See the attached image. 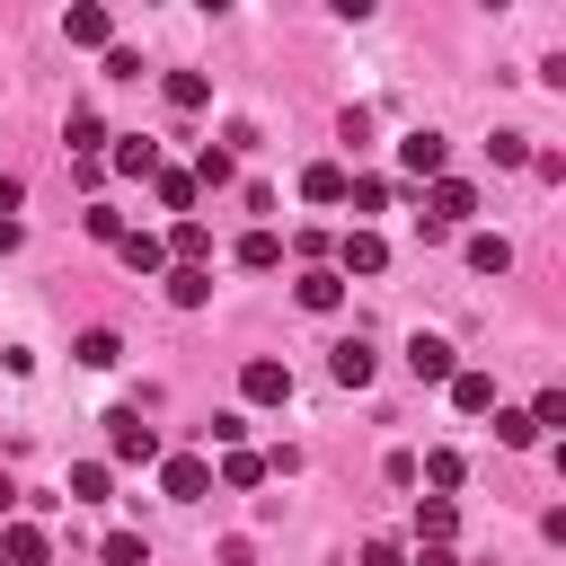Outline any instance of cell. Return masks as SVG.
I'll use <instances>...</instances> for the list:
<instances>
[{
  "instance_id": "ac0fdd59",
  "label": "cell",
  "mask_w": 566,
  "mask_h": 566,
  "mask_svg": "<svg viewBox=\"0 0 566 566\" xmlns=\"http://www.w3.org/2000/svg\"><path fill=\"white\" fill-rule=\"evenodd\" d=\"M115 256H124L133 274H168V248H159V230H124V239H115Z\"/></svg>"
},
{
  "instance_id": "d590c367",
  "label": "cell",
  "mask_w": 566,
  "mask_h": 566,
  "mask_svg": "<svg viewBox=\"0 0 566 566\" xmlns=\"http://www.w3.org/2000/svg\"><path fill=\"white\" fill-rule=\"evenodd\" d=\"M106 80H142V53L133 44H106Z\"/></svg>"
},
{
  "instance_id": "4dcf8cb0",
  "label": "cell",
  "mask_w": 566,
  "mask_h": 566,
  "mask_svg": "<svg viewBox=\"0 0 566 566\" xmlns=\"http://www.w3.org/2000/svg\"><path fill=\"white\" fill-rule=\"evenodd\" d=\"M424 478H433V486H442V495H451V486H460V478H469V460H460V451H424Z\"/></svg>"
},
{
  "instance_id": "d4e9b609",
  "label": "cell",
  "mask_w": 566,
  "mask_h": 566,
  "mask_svg": "<svg viewBox=\"0 0 566 566\" xmlns=\"http://www.w3.org/2000/svg\"><path fill=\"white\" fill-rule=\"evenodd\" d=\"M221 486H265V451H221Z\"/></svg>"
},
{
  "instance_id": "d6986e66",
  "label": "cell",
  "mask_w": 566,
  "mask_h": 566,
  "mask_svg": "<svg viewBox=\"0 0 566 566\" xmlns=\"http://www.w3.org/2000/svg\"><path fill=\"white\" fill-rule=\"evenodd\" d=\"M168 301L177 310H203L212 301V265H168Z\"/></svg>"
},
{
  "instance_id": "9a60e30c",
  "label": "cell",
  "mask_w": 566,
  "mask_h": 566,
  "mask_svg": "<svg viewBox=\"0 0 566 566\" xmlns=\"http://www.w3.org/2000/svg\"><path fill=\"white\" fill-rule=\"evenodd\" d=\"M460 256H469V274H504V265H513V239H504V230H469Z\"/></svg>"
},
{
  "instance_id": "f1b7e54d",
  "label": "cell",
  "mask_w": 566,
  "mask_h": 566,
  "mask_svg": "<svg viewBox=\"0 0 566 566\" xmlns=\"http://www.w3.org/2000/svg\"><path fill=\"white\" fill-rule=\"evenodd\" d=\"M345 203L354 212H389V177H345Z\"/></svg>"
},
{
  "instance_id": "7c38bea8",
  "label": "cell",
  "mask_w": 566,
  "mask_h": 566,
  "mask_svg": "<svg viewBox=\"0 0 566 566\" xmlns=\"http://www.w3.org/2000/svg\"><path fill=\"white\" fill-rule=\"evenodd\" d=\"M371 363H380V354H371L363 336H336V345H327V371H336V389H363V380H371Z\"/></svg>"
},
{
  "instance_id": "d6a6232c",
  "label": "cell",
  "mask_w": 566,
  "mask_h": 566,
  "mask_svg": "<svg viewBox=\"0 0 566 566\" xmlns=\"http://www.w3.org/2000/svg\"><path fill=\"white\" fill-rule=\"evenodd\" d=\"M80 230H88V239H106V248H115V239H124V212H106V203H88V212H80Z\"/></svg>"
},
{
  "instance_id": "30bf717a",
  "label": "cell",
  "mask_w": 566,
  "mask_h": 566,
  "mask_svg": "<svg viewBox=\"0 0 566 566\" xmlns=\"http://www.w3.org/2000/svg\"><path fill=\"white\" fill-rule=\"evenodd\" d=\"M292 301H301V310H318V318H327V310H336V301H345V274H336V265H301V274H292Z\"/></svg>"
},
{
  "instance_id": "9c48e42d",
  "label": "cell",
  "mask_w": 566,
  "mask_h": 566,
  "mask_svg": "<svg viewBox=\"0 0 566 566\" xmlns=\"http://www.w3.org/2000/svg\"><path fill=\"white\" fill-rule=\"evenodd\" d=\"M62 35H71L80 53H106V44H115V18H106L97 0H71V9H62Z\"/></svg>"
},
{
  "instance_id": "3957f363",
  "label": "cell",
  "mask_w": 566,
  "mask_h": 566,
  "mask_svg": "<svg viewBox=\"0 0 566 566\" xmlns=\"http://www.w3.org/2000/svg\"><path fill=\"white\" fill-rule=\"evenodd\" d=\"M159 495H177V504L212 495V460L203 451H159Z\"/></svg>"
},
{
  "instance_id": "484cf974",
  "label": "cell",
  "mask_w": 566,
  "mask_h": 566,
  "mask_svg": "<svg viewBox=\"0 0 566 566\" xmlns=\"http://www.w3.org/2000/svg\"><path fill=\"white\" fill-rule=\"evenodd\" d=\"M495 442H504V451H531V442H539V424H531L522 407H495Z\"/></svg>"
},
{
  "instance_id": "7402d4cb",
  "label": "cell",
  "mask_w": 566,
  "mask_h": 566,
  "mask_svg": "<svg viewBox=\"0 0 566 566\" xmlns=\"http://www.w3.org/2000/svg\"><path fill=\"white\" fill-rule=\"evenodd\" d=\"M62 142H71V159H97V150H106V124H97L88 106H71V124H62Z\"/></svg>"
},
{
  "instance_id": "e0dca14e",
  "label": "cell",
  "mask_w": 566,
  "mask_h": 566,
  "mask_svg": "<svg viewBox=\"0 0 566 566\" xmlns=\"http://www.w3.org/2000/svg\"><path fill=\"white\" fill-rule=\"evenodd\" d=\"M150 195H159V212H177V221L195 212V177H186V168H168V159L150 168Z\"/></svg>"
},
{
  "instance_id": "e575fe53",
  "label": "cell",
  "mask_w": 566,
  "mask_h": 566,
  "mask_svg": "<svg viewBox=\"0 0 566 566\" xmlns=\"http://www.w3.org/2000/svg\"><path fill=\"white\" fill-rule=\"evenodd\" d=\"M203 433H212V442H221V451H248V416H239V407H230V416H212V424H203Z\"/></svg>"
},
{
  "instance_id": "8fae6325",
  "label": "cell",
  "mask_w": 566,
  "mask_h": 566,
  "mask_svg": "<svg viewBox=\"0 0 566 566\" xmlns=\"http://www.w3.org/2000/svg\"><path fill=\"white\" fill-rule=\"evenodd\" d=\"M159 248H168V265H212V230H203L195 212H186V221H168V239H159Z\"/></svg>"
},
{
  "instance_id": "5b68a950",
  "label": "cell",
  "mask_w": 566,
  "mask_h": 566,
  "mask_svg": "<svg viewBox=\"0 0 566 566\" xmlns=\"http://www.w3.org/2000/svg\"><path fill=\"white\" fill-rule=\"evenodd\" d=\"M0 566H53V539H44V522L9 513V522H0Z\"/></svg>"
},
{
  "instance_id": "277c9868",
  "label": "cell",
  "mask_w": 566,
  "mask_h": 566,
  "mask_svg": "<svg viewBox=\"0 0 566 566\" xmlns=\"http://www.w3.org/2000/svg\"><path fill=\"white\" fill-rule=\"evenodd\" d=\"M469 212H478V186H469V177H433V195H424V212H416V221H433V230H460Z\"/></svg>"
},
{
  "instance_id": "52a82bcc",
  "label": "cell",
  "mask_w": 566,
  "mask_h": 566,
  "mask_svg": "<svg viewBox=\"0 0 566 566\" xmlns=\"http://www.w3.org/2000/svg\"><path fill=\"white\" fill-rule=\"evenodd\" d=\"M380 265H389V239H380V230H363V221H354V230H345V239H336V274H345V283H354V274H380Z\"/></svg>"
},
{
  "instance_id": "8d00e7d4",
  "label": "cell",
  "mask_w": 566,
  "mask_h": 566,
  "mask_svg": "<svg viewBox=\"0 0 566 566\" xmlns=\"http://www.w3.org/2000/svg\"><path fill=\"white\" fill-rule=\"evenodd\" d=\"M363 566H407V548L398 539H363Z\"/></svg>"
},
{
  "instance_id": "f35d334b",
  "label": "cell",
  "mask_w": 566,
  "mask_h": 566,
  "mask_svg": "<svg viewBox=\"0 0 566 566\" xmlns=\"http://www.w3.org/2000/svg\"><path fill=\"white\" fill-rule=\"evenodd\" d=\"M18 504H27V495H18V478H9V469H0V522H9V513H18Z\"/></svg>"
},
{
  "instance_id": "7a4b0ae2",
  "label": "cell",
  "mask_w": 566,
  "mask_h": 566,
  "mask_svg": "<svg viewBox=\"0 0 566 566\" xmlns=\"http://www.w3.org/2000/svg\"><path fill=\"white\" fill-rule=\"evenodd\" d=\"M239 389H248V407H292V363L248 354V363H239Z\"/></svg>"
},
{
  "instance_id": "836d02e7",
  "label": "cell",
  "mask_w": 566,
  "mask_h": 566,
  "mask_svg": "<svg viewBox=\"0 0 566 566\" xmlns=\"http://www.w3.org/2000/svg\"><path fill=\"white\" fill-rule=\"evenodd\" d=\"M522 416H531V424H539V433H548V424H566V389H539V398H531V407H522Z\"/></svg>"
},
{
  "instance_id": "603a6c76",
  "label": "cell",
  "mask_w": 566,
  "mask_h": 566,
  "mask_svg": "<svg viewBox=\"0 0 566 566\" xmlns=\"http://www.w3.org/2000/svg\"><path fill=\"white\" fill-rule=\"evenodd\" d=\"M301 195H310V203H345V168H336V159H310V168H301Z\"/></svg>"
},
{
  "instance_id": "4fadbf2b",
  "label": "cell",
  "mask_w": 566,
  "mask_h": 566,
  "mask_svg": "<svg viewBox=\"0 0 566 566\" xmlns=\"http://www.w3.org/2000/svg\"><path fill=\"white\" fill-rule=\"evenodd\" d=\"M442 389H451V407H460V416H495V371H469V363H460Z\"/></svg>"
},
{
  "instance_id": "4316f807",
  "label": "cell",
  "mask_w": 566,
  "mask_h": 566,
  "mask_svg": "<svg viewBox=\"0 0 566 566\" xmlns=\"http://www.w3.org/2000/svg\"><path fill=\"white\" fill-rule=\"evenodd\" d=\"M106 486H115V469H106V460H80V469H71V504H97Z\"/></svg>"
},
{
  "instance_id": "44dd1931",
  "label": "cell",
  "mask_w": 566,
  "mask_h": 566,
  "mask_svg": "<svg viewBox=\"0 0 566 566\" xmlns=\"http://www.w3.org/2000/svg\"><path fill=\"white\" fill-rule=\"evenodd\" d=\"M168 106H177V115H203V106H212V80H203V71H168Z\"/></svg>"
},
{
  "instance_id": "83f0119b",
  "label": "cell",
  "mask_w": 566,
  "mask_h": 566,
  "mask_svg": "<svg viewBox=\"0 0 566 566\" xmlns=\"http://www.w3.org/2000/svg\"><path fill=\"white\" fill-rule=\"evenodd\" d=\"M186 177H195V195H203V186H230V150H212V142H203V150H195V168H186Z\"/></svg>"
},
{
  "instance_id": "5bb4252c",
  "label": "cell",
  "mask_w": 566,
  "mask_h": 566,
  "mask_svg": "<svg viewBox=\"0 0 566 566\" xmlns=\"http://www.w3.org/2000/svg\"><path fill=\"white\" fill-rule=\"evenodd\" d=\"M451 531H460V504L451 495H424L416 504V548H451Z\"/></svg>"
},
{
  "instance_id": "ba28073f",
  "label": "cell",
  "mask_w": 566,
  "mask_h": 566,
  "mask_svg": "<svg viewBox=\"0 0 566 566\" xmlns=\"http://www.w3.org/2000/svg\"><path fill=\"white\" fill-rule=\"evenodd\" d=\"M407 371H416V380H451V371H460V345L433 336V327H416V336H407Z\"/></svg>"
},
{
  "instance_id": "8992f818",
  "label": "cell",
  "mask_w": 566,
  "mask_h": 566,
  "mask_svg": "<svg viewBox=\"0 0 566 566\" xmlns=\"http://www.w3.org/2000/svg\"><path fill=\"white\" fill-rule=\"evenodd\" d=\"M398 168H407V177H424V186H433V177H442V168H451V142H442V133H433V124H416V133H407V142H398Z\"/></svg>"
},
{
  "instance_id": "6da1fadb",
  "label": "cell",
  "mask_w": 566,
  "mask_h": 566,
  "mask_svg": "<svg viewBox=\"0 0 566 566\" xmlns=\"http://www.w3.org/2000/svg\"><path fill=\"white\" fill-rule=\"evenodd\" d=\"M106 451H115L124 469H150V460H159V433L142 424V407H106Z\"/></svg>"
},
{
  "instance_id": "2e32d148",
  "label": "cell",
  "mask_w": 566,
  "mask_h": 566,
  "mask_svg": "<svg viewBox=\"0 0 566 566\" xmlns=\"http://www.w3.org/2000/svg\"><path fill=\"white\" fill-rule=\"evenodd\" d=\"M106 142H115L106 159H115L124 177H150V168H159V142H150V133H106Z\"/></svg>"
},
{
  "instance_id": "1f68e13d",
  "label": "cell",
  "mask_w": 566,
  "mask_h": 566,
  "mask_svg": "<svg viewBox=\"0 0 566 566\" xmlns=\"http://www.w3.org/2000/svg\"><path fill=\"white\" fill-rule=\"evenodd\" d=\"M486 150H495V168H531V133H495Z\"/></svg>"
},
{
  "instance_id": "cb8c5ba5",
  "label": "cell",
  "mask_w": 566,
  "mask_h": 566,
  "mask_svg": "<svg viewBox=\"0 0 566 566\" xmlns=\"http://www.w3.org/2000/svg\"><path fill=\"white\" fill-rule=\"evenodd\" d=\"M239 265H248V274H274V265H283V239H274V230H248V239H239Z\"/></svg>"
},
{
  "instance_id": "f546056e",
  "label": "cell",
  "mask_w": 566,
  "mask_h": 566,
  "mask_svg": "<svg viewBox=\"0 0 566 566\" xmlns=\"http://www.w3.org/2000/svg\"><path fill=\"white\" fill-rule=\"evenodd\" d=\"M106 566H150V548H142V531H106V548H97Z\"/></svg>"
},
{
  "instance_id": "ab89813d",
  "label": "cell",
  "mask_w": 566,
  "mask_h": 566,
  "mask_svg": "<svg viewBox=\"0 0 566 566\" xmlns=\"http://www.w3.org/2000/svg\"><path fill=\"white\" fill-rule=\"evenodd\" d=\"M18 239H27V230H18V221H0V256H9V248H18Z\"/></svg>"
},
{
  "instance_id": "74e56055",
  "label": "cell",
  "mask_w": 566,
  "mask_h": 566,
  "mask_svg": "<svg viewBox=\"0 0 566 566\" xmlns=\"http://www.w3.org/2000/svg\"><path fill=\"white\" fill-rule=\"evenodd\" d=\"M407 566H460V548H416Z\"/></svg>"
},
{
  "instance_id": "ffe728a7",
  "label": "cell",
  "mask_w": 566,
  "mask_h": 566,
  "mask_svg": "<svg viewBox=\"0 0 566 566\" xmlns=\"http://www.w3.org/2000/svg\"><path fill=\"white\" fill-rule=\"evenodd\" d=\"M71 354H80L88 371H115V363H124V336H115V327H80V345H71Z\"/></svg>"
}]
</instances>
